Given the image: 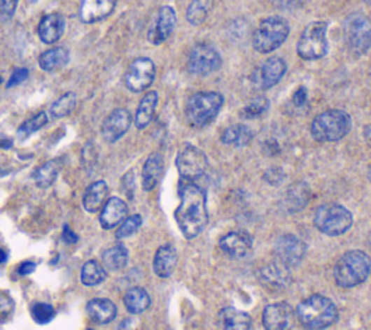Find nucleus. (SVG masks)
<instances>
[{
  "label": "nucleus",
  "instance_id": "nucleus-1",
  "mask_svg": "<svg viewBox=\"0 0 371 330\" xmlns=\"http://www.w3.org/2000/svg\"><path fill=\"white\" fill-rule=\"evenodd\" d=\"M180 206L176 210V220L186 239H195L208 224L206 193L197 184L184 181L180 185Z\"/></svg>",
  "mask_w": 371,
  "mask_h": 330
},
{
  "label": "nucleus",
  "instance_id": "nucleus-2",
  "mask_svg": "<svg viewBox=\"0 0 371 330\" xmlns=\"http://www.w3.org/2000/svg\"><path fill=\"white\" fill-rule=\"evenodd\" d=\"M296 316L304 329L322 330L337 322L338 308L331 299L314 294L299 303Z\"/></svg>",
  "mask_w": 371,
  "mask_h": 330
},
{
  "label": "nucleus",
  "instance_id": "nucleus-3",
  "mask_svg": "<svg viewBox=\"0 0 371 330\" xmlns=\"http://www.w3.org/2000/svg\"><path fill=\"white\" fill-rule=\"evenodd\" d=\"M371 271V259L363 251H348L337 262L334 277L340 287L351 288L364 282Z\"/></svg>",
  "mask_w": 371,
  "mask_h": 330
},
{
  "label": "nucleus",
  "instance_id": "nucleus-4",
  "mask_svg": "<svg viewBox=\"0 0 371 330\" xmlns=\"http://www.w3.org/2000/svg\"><path fill=\"white\" fill-rule=\"evenodd\" d=\"M353 120L344 110L332 109L318 115L311 127V134L318 142H335L351 131Z\"/></svg>",
  "mask_w": 371,
  "mask_h": 330
},
{
  "label": "nucleus",
  "instance_id": "nucleus-5",
  "mask_svg": "<svg viewBox=\"0 0 371 330\" xmlns=\"http://www.w3.org/2000/svg\"><path fill=\"white\" fill-rule=\"evenodd\" d=\"M288 34L290 27L284 17H265L253 35V47L260 54H270L286 43Z\"/></svg>",
  "mask_w": 371,
  "mask_h": 330
},
{
  "label": "nucleus",
  "instance_id": "nucleus-6",
  "mask_svg": "<svg viewBox=\"0 0 371 330\" xmlns=\"http://www.w3.org/2000/svg\"><path fill=\"white\" fill-rule=\"evenodd\" d=\"M223 105V96L218 92L195 93L186 105V116L193 127H206L218 116Z\"/></svg>",
  "mask_w": 371,
  "mask_h": 330
},
{
  "label": "nucleus",
  "instance_id": "nucleus-7",
  "mask_svg": "<svg viewBox=\"0 0 371 330\" xmlns=\"http://www.w3.org/2000/svg\"><path fill=\"white\" fill-rule=\"evenodd\" d=\"M344 39L349 54L364 55L371 48V19L363 13H351L344 22Z\"/></svg>",
  "mask_w": 371,
  "mask_h": 330
},
{
  "label": "nucleus",
  "instance_id": "nucleus-8",
  "mask_svg": "<svg viewBox=\"0 0 371 330\" xmlns=\"http://www.w3.org/2000/svg\"><path fill=\"white\" fill-rule=\"evenodd\" d=\"M314 220L316 228L328 236H340L353 226L351 212L337 203L322 204L316 209Z\"/></svg>",
  "mask_w": 371,
  "mask_h": 330
},
{
  "label": "nucleus",
  "instance_id": "nucleus-9",
  "mask_svg": "<svg viewBox=\"0 0 371 330\" xmlns=\"http://www.w3.org/2000/svg\"><path fill=\"white\" fill-rule=\"evenodd\" d=\"M328 24L323 20H315V22L309 24L298 43V54L300 58L314 61L321 59L328 52V39H326Z\"/></svg>",
  "mask_w": 371,
  "mask_h": 330
},
{
  "label": "nucleus",
  "instance_id": "nucleus-10",
  "mask_svg": "<svg viewBox=\"0 0 371 330\" xmlns=\"http://www.w3.org/2000/svg\"><path fill=\"white\" fill-rule=\"evenodd\" d=\"M176 165L184 180H195L203 175L206 168H208V158L197 147L192 145V143H186L177 152Z\"/></svg>",
  "mask_w": 371,
  "mask_h": 330
},
{
  "label": "nucleus",
  "instance_id": "nucleus-11",
  "mask_svg": "<svg viewBox=\"0 0 371 330\" xmlns=\"http://www.w3.org/2000/svg\"><path fill=\"white\" fill-rule=\"evenodd\" d=\"M222 58L219 51L211 44H196L189 55L188 69L195 76H208L219 70Z\"/></svg>",
  "mask_w": 371,
  "mask_h": 330
},
{
  "label": "nucleus",
  "instance_id": "nucleus-12",
  "mask_svg": "<svg viewBox=\"0 0 371 330\" xmlns=\"http://www.w3.org/2000/svg\"><path fill=\"white\" fill-rule=\"evenodd\" d=\"M154 78H155V64L153 63V59L141 57L136 58L130 66L125 77H123V81H125V86L128 90L139 93L148 89L153 85Z\"/></svg>",
  "mask_w": 371,
  "mask_h": 330
},
{
  "label": "nucleus",
  "instance_id": "nucleus-13",
  "mask_svg": "<svg viewBox=\"0 0 371 330\" xmlns=\"http://www.w3.org/2000/svg\"><path fill=\"white\" fill-rule=\"evenodd\" d=\"M306 243L295 235H283L274 245V254L277 261L287 268L300 264V261L306 255Z\"/></svg>",
  "mask_w": 371,
  "mask_h": 330
},
{
  "label": "nucleus",
  "instance_id": "nucleus-14",
  "mask_svg": "<svg viewBox=\"0 0 371 330\" xmlns=\"http://www.w3.org/2000/svg\"><path fill=\"white\" fill-rule=\"evenodd\" d=\"M296 312L293 307L280 301L269 304L262 312V324L265 330H290L295 324Z\"/></svg>",
  "mask_w": 371,
  "mask_h": 330
},
{
  "label": "nucleus",
  "instance_id": "nucleus-15",
  "mask_svg": "<svg viewBox=\"0 0 371 330\" xmlns=\"http://www.w3.org/2000/svg\"><path fill=\"white\" fill-rule=\"evenodd\" d=\"M132 123V116L127 109L113 110L102 123V136L106 142L113 143L125 135Z\"/></svg>",
  "mask_w": 371,
  "mask_h": 330
},
{
  "label": "nucleus",
  "instance_id": "nucleus-16",
  "mask_svg": "<svg viewBox=\"0 0 371 330\" xmlns=\"http://www.w3.org/2000/svg\"><path fill=\"white\" fill-rule=\"evenodd\" d=\"M287 71V64L286 61L280 57H270L267 61H264V64L254 73L257 86L261 90L272 89L276 85H279L280 80L284 77Z\"/></svg>",
  "mask_w": 371,
  "mask_h": 330
},
{
  "label": "nucleus",
  "instance_id": "nucleus-17",
  "mask_svg": "<svg viewBox=\"0 0 371 330\" xmlns=\"http://www.w3.org/2000/svg\"><path fill=\"white\" fill-rule=\"evenodd\" d=\"M176 22L177 16L174 9L172 6H162L157 15L155 24L148 32L150 43L154 45H160L164 41H167L176 28Z\"/></svg>",
  "mask_w": 371,
  "mask_h": 330
},
{
  "label": "nucleus",
  "instance_id": "nucleus-18",
  "mask_svg": "<svg viewBox=\"0 0 371 330\" xmlns=\"http://www.w3.org/2000/svg\"><path fill=\"white\" fill-rule=\"evenodd\" d=\"M118 0H81L78 15L81 22L94 24L106 19L116 6Z\"/></svg>",
  "mask_w": 371,
  "mask_h": 330
},
{
  "label": "nucleus",
  "instance_id": "nucleus-19",
  "mask_svg": "<svg viewBox=\"0 0 371 330\" xmlns=\"http://www.w3.org/2000/svg\"><path fill=\"white\" fill-rule=\"evenodd\" d=\"M128 215V206L119 197H111L102 208L100 213V224L103 229H113L118 224H120L127 219Z\"/></svg>",
  "mask_w": 371,
  "mask_h": 330
},
{
  "label": "nucleus",
  "instance_id": "nucleus-20",
  "mask_svg": "<svg viewBox=\"0 0 371 330\" xmlns=\"http://www.w3.org/2000/svg\"><path fill=\"white\" fill-rule=\"evenodd\" d=\"M219 246L226 255H230L232 258H242L250 252L253 246V239L248 234L237 231L225 235L219 241Z\"/></svg>",
  "mask_w": 371,
  "mask_h": 330
},
{
  "label": "nucleus",
  "instance_id": "nucleus-21",
  "mask_svg": "<svg viewBox=\"0 0 371 330\" xmlns=\"http://www.w3.org/2000/svg\"><path fill=\"white\" fill-rule=\"evenodd\" d=\"M66 20L59 13H50L41 19L38 25V36L44 44H55L63 36Z\"/></svg>",
  "mask_w": 371,
  "mask_h": 330
},
{
  "label": "nucleus",
  "instance_id": "nucleus-22",
  "mask_svg": "<svg viewBox=\"0 0 371 330\" xmlns=\"http://www.w3.org/2000/svg\"><path fill=\"white\" fill-rule=\"evenodd\" d=\"M86 310L89 317L97 324H108L115 320L118 308L109 299H93L88 303Z\"/></svg>",
  "mask_w": 371,
  "mask_h": 330
},
{
  "label": "nucleus",
  "instance_id": "nucleus-23",
  "mask_svg": "<svg viewBox=\"0 0 371 330\" xmlns=\"http://www.w3.org/2000/svg\"><path fill=\"white\" fill-rule=\"evenodd\" d=\"M177 251L176 248L172 245H164L158 248V251L155 252L154 257V273L161 277V278H167L173 274L174 268L177 265Z\"/></svg>",
  "mask_w": 371,
  "mask_h": 330
},
{
  "label": "nucleus",
  "instance_id": "nucleus-24",
  "mask_svg": "<svg viewBox=\"0 0 371 330\" xmlns=\"http://www.w3.org/2000/svg\"><path fill=\"white\" fill-rule=\"evenodd\" d=\"M164 173V158L160 152L151 154L142 168V187L146 192H151L161 180Z\"/></svg>",
  "mask_w": 371,
  "mask_h": 330
},
{
  "label": "nucleus",
  "instance_id": "nucleus-25",
  "mask_svg": "<svg viewBox=\"0 0 371 330\" xmlns=\"http://www.w3.org/2000/svg\"><path fill=\"white\" fill-rule=\"evenodd\" d=\"M220 330H250L251 317L245 312L237 310L234 307H226L220 310L218 317Z\"/></svg>",
  "mask_w": 371,
  "mask_h": 330
},
{
  "label": "nucleus",
  "instance_id": "nucleus-26",
  "mask_svg": "<svg viewBox=\"0 0 371 330\" xmlns=\"http://www.w3.org/2000/svg\"><path fill=\"white\" fill-rule=\"evenodd\" d=\"M108 194H109V187L105 181L100 180L90 184L83 197V208L89 213L99 212L103 208V204H105Z\"/></svg>",
  "mask_w": 371,
  "mask_h": 330
},
{
  "label": "nucleus",
  "instance_id": "nucleus-27",
  "mask_svg": "<svg viewBox=\"0 0 371 330\" xmlns=\"http://www.w3.org/2000/svg\"><path fill=\"white\" fill-rule=\"evenodd\" d=\"M70 52L64 47L51 48L39 55V67L47 73L57 71L69 64Z\"/></svg>",
  "mask_w": 371,
  "mask_h": 330
},
{
  "label": "nucleus",
  "instance_id": "nucleus-28",
  "mask_svg": "<svg viewBox=\"0 0 371 330\" xmlns=\"http://www.w3.org/2000/svg\"><path fill=\"white\" fill-rule=\"evenodd\" d=\"M157 103H158L157 92H148L142 97L135 115V127L138 129H146L150 125L155 115Z\"/></svg>",
  "mask_w": 371,
  "mask_h": 330
},
{
  "label": "nucleus",
  "instance_id": "nucleus-29",
  "mask_svg": "<svg viewBox=\"0 0 371 330\" xmlns=\"http://www.w3.org/2000/svg\"><path fill=\"white\" fill-rule=\"evenodd\" d=\"M61 167H63V162H61V159H51L43 165H39V167L32 174L35 184L41 189L50 187V185L55 182L61 171Z\"/></svg>",
  "mask_w": 371,
  "mask_h": 330
},
{
  "label": "nucleus",
  "instance_id": "nucleus-30",
  "mask_svg": "<svg viewBox=\"0 0 371 330\" xmlns=\"http://www.w3.org/2000/svg\"><path fill=\"white\" fill-rule=\"evenodd\" d=\"M123 303H125L127 310L131 315H141L150 307L151 299H150V294L144 290V288L134 287L127 292L125 297H123Z\"/></svg>",
  "mask_w": 371,
  "mask_h": 330
},
{
  "label": "nucleus",
  "instance_id": "nucleus-31",
  "mask_svg": "<svg viewBox=\"0 0 371 330\" xmlns=\"http://www.w3.org/2000/svg\"><path fill=\"white\" fill-rule=\"evenodd\" d=\"M128 250L123 245H116L109 248L102 255V265L105 266L108 271H119L122 268H125L128 264Z\"/></svg>",
  "mask_w": 371,
  "mask_h": 330
},
{
  "label": "nucleus",
  "instance_id": "nucleus-32",
  "mask_svg": "<svg viewBox=\"0 0 371 330\" xmlns=\"http://www.w3.org/2000/svg\"><path fill=\"white\" fill-rule=\"evenodd\" d=\"M251 139H253V131L245 125H232L230 128H226L220 136V141L225 143V145H231V147H245L248 145Z\"/></svg>",
  "mask_w": 371,
  "mask_h": 330
},
{
  "label": "nucleus",
  "instance_id": "nucleus-33",
  "mask_svg": "<svg viewBox=\"0 0 371 330\" xmlns=\"http://www.w3.org/2000/svg\"><path fill=\"white\" fill-rule=\"evenodd\" d=\"M215 0H190L188 12H186V19L190 25H202L208 19Z\"/></svg>",
  "mask_w": 371,
  "mask_h": 330
},
{
  "label": "nucleus",
  "instance_id": "nucleus-34",
  "mask_svg": "<svg viewBox=\"0 0 371 330\" xmlns=\"http://www.w3.org/2000/svg\"><path fill=\"white\" fill-rule=\"evenodd\" d=\"M105 278H106V270L99 261L90 259L83 265V268H81L80 280L81 284L86 287H96L100 282L105 281Z\"/></svg>",
  "mask_w": 371,
  "mask_h": 330
},
{
  "label": "nucleus",
  "instance_id": "nucleus-35",
  "mask_svg": "<svg viewBox=\"0 0 371 330\" xmlns=\"http://www.w3.org/2000/svg\"><path fill=\"white\" fill-rule=\"evenodd\" d=\"M261 280L265 284H270L274 287H283L288 281V273L287 266L281 265L280 262L265 266L261 271Z\"/></svg>",
  "mask_w": 371,
  "mask_h": 330
},
{
  "label": "nucleus",
  "instance_id": "nucleus-36",
  "mask_svg": "<svg viewBox=\"0 0 371 330\" xmlns=\"http://www.w3.org/2000/svg\"><path fill=\"white\" fill-rule=\"evenodd\" d=\"M76 106H77L76 94L74 93H66L52 103L50 113L54 119H61V117L69 116L70 113H73Z\"/></svg>",
  "mask_w": 371,
  "mask_h": 330
},
{
  "label": "nucleus",
  "instance_id": "nucleus-37",
  "mask_svg": "<svg viewBox=\"0 0 371 330\" xmlns=\"http://www.w3.org/2000/svg\"><path fill=\"white\" fill-rule=\"evenodd\" d=\"M47 123H48V115L46 112H39L38 115H35L34 117L28 119L27 122H24L22 125L19 127L18 138L19 139H27L28 136H31L36 131L43 129L47 125Z\"/></svg>",
  "mask_w": 371,
  "mask_h": 330
},
{
  "label": "nucleus",
  "instance_id": "nucleus-38",
  "mask_svg": "<svg viewBox=\"0 0 371 330\" xmlns=\"http://www.w3.org/2000/svg\"><path fill=\"white\" fill-rule=\"evenodd\" d=\"M269 108H270V101H269V99L264 97V96H258V97L253 99V100L248 103V105H246V106L242 109L241 115H242V117H245V119H255V117L262 116L267 110H269Z\"/></svg>",
  "mask_w": 371,
  "mask_h": 330
},
{
  "label": "nucleus",
  "instance_id": "nucleus-39",
  "mask_svg": "<svg viewBox=\"0 0 371 330\" xmlns=\"http://www.w3.org/2000/svg\"><path fill=\"white\" fill-rule=\"evenodd\" d=\"M142 224V217L141 215H132L130 217H127L120 223L119 228L116 229V238L118 239H125L132 236L134 234L138 232V229L141 228Z\"/></svg>",
  "mask_w": 371,
  "mask_h": 330
},
{
  "label": "nucleus",
  "instance_id": "nucleus-40",
  "mask_svg": "<svg viewBox=\"0 0 371 330\" xmlns=\"http://www.w3.org/2000/svg\"><path fill=\"white\" fill-rule=\"evenodd\" d=\"M31 315H32V319L36 323L46 324V323L51 322L55 317V308L51 304H47V303H36L32 307Z\"/></svg>",
  "mask_w": 371,
  "mask_h": 330
},
{
  "label": "nucleus",
  "instance_id": "nucleus-41",
  "mask_svg": "<svg viewBox=\"0 0 371 330\" xmlns=\"http://www.w3.org/2000/svg\"><path fill=\"white\" fill-rule=\"evenodd\" d=\"M13 310H15V301L6 294L0 296V324H5L12 319Z\"/></svg>",
  "mask_w": 371,
  "mask_h": 330
},
{
  "label": "nucleus",
  "instance_id": "nucleus-42",
  "mask_svg": "<svg viewBox=\"0 0 371 330\" xmlns=\"http://www.w3.org/2000/svg\"><path fill=\"white\" fill-rule=\"evenodd\" d=\"M19 0H2L0 3V16H2L5 20L10 19L16 10Z\"/></svg>",
  "mask_w": 371,
  "mask_h": 330
},
{
  "label": "nucleus",
  "instance_id": "nucleus-43",
  "mask_svg": "<svg viewBox=\"0 0 371 330\" xmlns=\"http://www.w3.org/2000/svg\"><path fill=\"white\" fill-rule=\"evenodd\" d=\"M29 76V71L28 69H16L12 76H10V80L8 81V87H15L18 85H20V82H24Z\"/></svg>",
  "mask_w": 371,
  "mask_h": 330
},
{
  "label": "nucleus",
  "instance_id": "nucleus-44",
  "mask_svg": "<svg viewBox=\"0 0 371 330\" xmlns=\"http://www.w3.org/2000/svg\"><path fill=\"white\" fill-rule=\"evenodd\" d=\"M283 178H284V174H283V171H281L280 168H277V167H273V168H270V170H267V173L264 174V180H265L267 182L273 184V185L280 184Z\"/></svg>",
  "mask_w": 371,
  "mask_h": 330
},
{
  "label": "nucleus",
  "instance_id": "nucleus-45",
  "mask_svg": "<svg viewBox=\"0 0 371 330\" xmlns=\"http://www.w3.org/2000/svg\"><path fill=\"white\" fill-rule=\"evenodd\" d=\"M83 162L86 165V168H90L92 165L96 162V151L93 143H88L83 150Z\"/></svg>",
  "mask_w": 371,
  "mask_h": 330
},
{
  "label": "nucleus",
  "instance_id": "nucleus-46",
  "mask_svg": "<svg viewBox=\"0 0 371 330\" xmlns=\"http://www.w3.org/2000/svg\"><path fill=\"white\" fill-rule=\"evenodd\" d=\"M307 101V89L306 87H299L296 90V93L293 94V105L300 108L303 105H306Z\"/></svg>",
  "mask_w": 371,
  "mask_h": 330
},
{
  "label": "nucleus",
  "instance_id": "nucleus-47",
  "mask_svg": "<svg viewBox=\"0 0 371 330\" xmlns=\"http://www.w3.org/2000/svg\"><path fill=\"white\" fill-rule=\"evenodd\" d=\"M123 190L130 196V199L134 197V174L128 173L125 177H123Z\"/></svg>",
  "mask_w": 371,
  "mask_h": 330
},
{
  "label": "nucleus",
  "instance_id": "nucleus-48",
  "mask_svg": "<svg viewBox=\"0 0 371 330\" xmlns=\"http://www.w3.org/2000/svg\"><path fill=\"white\" fill-rule=\"evenodd\" d=\"M35 268H36L35 262H32V261H25V262H22V264L19 265L18 273H19L20 275H29L31 273L35 271Z\"/></svg>",
  "mask_w": 371,
  "mask_h": 330
},
{
  "label": "nucleus",
  "instance_id": "nucleus-49",
  "mask_svg": "<svg viewBox=\"0 0 371 330\" xmlns=\"http://www.w3.org/2000/svg\"><path fill=\"white\" fill-rule=\"evenodd\" d=\"M63 238H64V241L67 243H76V242H78V236L69 228L67 224L64 226V229H63Z\"/></svg>",
  "mask_w": 371,
  "mask_h": 330
},
{
  "label": "nucleus",
  "instance_id": "nucleus-50",
  "mask_svg": "<svg viewBox=\"0 0 371 330\" xmlns=\"http://www.w3.org/2000/svg\"><path fill=\"white\" fill-rule=\"evenodd\" d=\"M12 147V141L10 139H0V148L4 150H9Z\"/></svg>",
  "mask_w": 371,
  "mask_h": 330
},
{
  "label": "nucleus",
  "instance_id": "nucleus-51",
  "mask_svg": "<svg viewBox=\"0 0 371 330\" xmlns=\"http://www.w3.org/2000/svg\"><path fill=\"white\" fill-rule=\"evenodd\" d=\"M6 259H8V252L0 248V264H4Z\"/></svg>",
  "mask_w": 371,
  "mask_h": 330
},
{
  "label": "nucleus",
  "instance_id": "nucleus-52",
  "mask_svg": "<svg viewBox=\"0 0 371 330\" xmlns=\"http://www.w3.org/2000/svg\"><path fill=\"white\" fill-rule=\"evenodd\" d=\"M364 134H365V138H367V139L371 142V125H368V127L365 128Z\"/></svg>",
  "mask_w": 371,
  "mask_h": 330
},
{
  "label": "nucleus",
  "instance_id": "nucleus-53",
  "mask_svg": "<svg viewBox=\"0 0 371 330\" xmlns=\"http://www.w3.org/2000/svg\"><path fill=\"white\" fill-rule=\"evenodd\" d=\"M368 178H370V182H371V167H370V171H368Z\"/></svg>",
  "mask_w": 371,
  "mask_h": 330
},
{
  "label": "nucleus",
  "instance_id": "nucleus-54",
  "mask_svg": "<svg viewBox=\"0 0 371 330\" xmlns=\"http://www.w3.org/2000/svg\"><path fill=\"white\" fill-rule=\"evenodd\" d=\"M38 2V0H29V3H36Z\"/></svg>",
  "mask_w": 371,
  "mask_h": 330
},
{
  "label": "nucleus",
  "instance_id": "nucleus-55",
  "mask_svg": "<svg viewBox=\"0 0 371 330\" xmlns=\"http://www.w3.org/2000/svg\"><path fill=\"white\" fill-rule=\"evenodd\" d=\"M88 330H93V329H88Z\"/></svg>",
  "mask_w": 371,
  "mask_h": 330
}]
</instances>
